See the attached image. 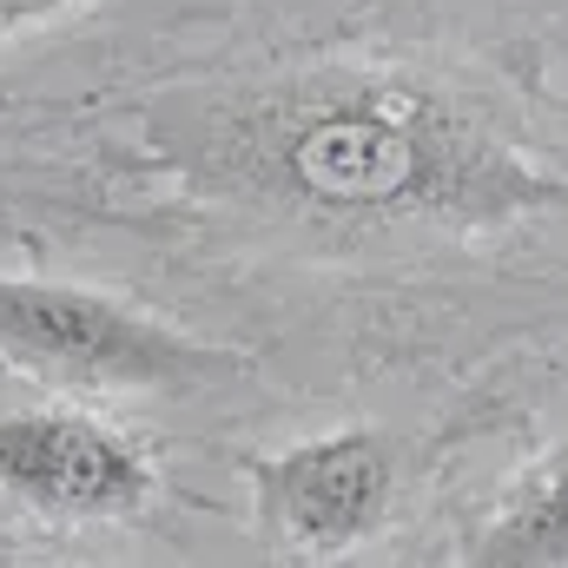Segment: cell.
<instances>
[{
	"instance_id": "obj_1",
	"label": "cell",
	"mask_w": 568,
	"mask_h": 568,
	"mask_svg": "<svg viewBox=\"0 0 568 568\" xmlns=\"http://www.w3.org/2000/svg\"><path fill=\"white\" fill-rule=\"evenodd\" d=\"M172 185L311 232H496L568 185L463 87L390 60H304L133 113Z\"/></svg>"
},
{
	"instance_id": "obj_2",
	"label": "cell",
	"mask_w": 568,
	"mask_h": 568,
	"mask_svg": "<svg viewBox=\"0 0 568 568\" xmlns=\"http://www.w3.org/2000/svg\"><path fill=\"white\" fill-rule=\"evenodd\" d=\"M0 364L73 397H205L245 371L239 351L113 291L13 272H0Z\"/></svg>"
},
{
	"instance_id": "obj_3",
	"label": "cell",
	"mask_w": 568,
	"mask_h": 568,
	"mask_svg": "<svg viewBox=\"0 0 568 568\" xmlns=\"http://www.w3.org/2000/svg\"><path fill=\"white\" fill-rule=\"evenodd\" d=\"M245 483L272 542L297 556H351L390 523L397 449L371 424L317 429L284 449L245 456Z\"/></svg>"
},
{
	"instance_id": "obj_4",
	"label": "cell",
	"mask_w": 568,
	"mask_h": 568,
	"mask_svg": "<svg viewBox=\"0 0 568 568\" xmlns=\"http://www.w3.org/2000/svg\"><path fill=\"white\" fill-rule=\"evenodd\" d=\"M0 496L47 523H133L159 496L140 436L80 404L0 410Z\"/></svg>"
},
{
	"instance_id": "obj_5",
	"label": "cell",
	"mask_w": 568,
	"mask_h": 568,
	"mask_svg": "<svg viewBox=\"0 0 568 568\" xmlns=\"http://www.w3.org/2000/svg\"><path fill=\"white\" fill-rule=\"evenodd\" d=\"M463 568H568V443L509 489Z\"/></svg>"
},
{
	"instance_id": "obj_6",
	"label": "cell",
	"mask_w": 568,
	"mask_h": 568,
	"mask_svg": "<svg viewBox=\"0 0 568 568\" xmlns=\"http://www.w3.org/2000/svg\"><path fill=\"white\" fill-rule=\"evenodd\" d=\"M67 7H80V0H0V40H13V33H27V27L53 20Z\"/></svg>"
},
{
	"instance_id": "obj_7",
	"label": "cell",
	"mask_w": 568,
	"mask_h": 568,
	"mask_svg": "<svg viewBox=\"0 0 568 568\" xmlns=\"http://www.w3.org/2000/svg\"><path fill=\"white\" fill-rule=\"evenodd\" d=\"M0 568H20V562H13V556H0Z\"/></svg>"
}]
</instances>
